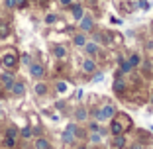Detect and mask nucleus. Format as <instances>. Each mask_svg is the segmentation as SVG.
Segmentation results:
<instances>
[{
    "instance_id": "f257e3e1",
    "label": "nucleus",
    "mask_w": 153,
    "mask_h": 149,
    "mask_svg": "<svg viewBox=\"0 0 153 149\" xmlns=\"http://www.w3.org/2000/svg\"><path fill=\"white\" fill-rule=\"evenodd\" d=\"M0 63H2L4 69H14L16 65H18V53H16V51H8V53H4L2 57H0Z\"/></svg>"
},
{
    "instance_id": "f03ea898",
    "label": "nucleus",
    "mask_w": 153,
    "mask_h": 149,
    "mask_svg": "<svg viewBox=\"0 0 153 149\" xmlns=\"http://www.w3.org/2000/svg\"><path fill=\"white\" fill-rule=\"evenodd\" d=\"M75 136H76V126L75 124H69L67 126V130L63 131V143H73L75 141Z\"/></svg>"
},
{
    "instance_id": "7ed1b4c3",
    "label": "nucleus",
    "mask_w": 153,
    "mask_h": 149,
    "mask_svg": "<svg viewBox=\"0 0 153 149\" xmlns=\"http://www.w3.org/2000/svg\"><path fill=\"white\" fill-rule=\"evenodd\" d=\"M43 67H41L39 63H30V75H32L33 79H41L43 77Z\"/></svg>"
},
{
    "instance_id": "20e7f679",
    "label": "nucleus",
    "mask_w": 153,
    "mask_h": 149,
    "mask_svg": "<svg viewBox=\"0 0 153 149\" xmlns=\"http://www.w3.org/2000/svg\"><path fill=\"white\" fill-rule=\"evenodd\" d=\"M100 114H102V120H112V118L116 116V108H114L112 104H106V106L100 110Z\"/></svg>"
},
{
    "instance_id": "39448f33",
    "label": "nucleus",
    "mask_w": 153,
    "mask_h": 149,
    "mask_svg": "<svg viewBox=\"0 0 153 149\" xmlns=\"http://www.w3.org/2000/svg\"><path fill=\"white\" fill-rule=\"evenodd\" d=\"M0 85L10 90V88H12V85H14V77L10 75V73H4V75H0Z\"/></svg>"
},
{
    "instance_id": "423d86ee",
    "label": "nucleus",
    "mask_w": 153,
    "mask_h": 149,
    "mask_svg": "<svg viewBox=\"0 0 153 149\" xmlns=\"http://www.w3.org/2000/svg\"><path fill=\"white\" fill-rule=\"evenodd\" d=\"M92 27H94L92 18H90V16H82V18H81V30H82V32H90Z\"/></svg>"
},
{
    "instance_id": "0eeeda50",
    "label": "nucleus",
    "mask_w": 153,
    "mask_h": 149,
    "mask_svg": "<svg viewBox=\"0 0 153 149\" xmlns=\"http://www.w3.org/2000/svg\"><path fill=\"white\" fill-rule=\"evenodd\" d=\"M12 94H16V96H24L26 94V86H24V82H16L14 81V85H12Z\"/></svg>"
},
{
    "instance_id": "6e6552de",
    "label": "nucleus",
    "mask_w": 153,
    "mask_h": 149,
    "mask_svg": "<svg viewBox=\"0 0 153 149\" xmlns=\"http://www.w3.org/2000/svg\"><path fill=\"white\" fill-rule=\"evenodd\" d=\"M110 130H112L114 136H120V133H124V128H122V124L118 122V120H112V126H110Z\"/></svg>"
},
{
    "instance_id": "1a4fd4ad",
    "label": "nucleus",
    "mask_w": 153,
    "mask_h": 149,
    "mask_svg": "<svg viewBox=\"0 0 153 149\" xmlns=\"http://www.w3.org/2000/svg\"><path fill=\"white\" fill-rule=\"evenodd\" d=\"M10 33V26L6 20H0V37H8Z\"/></svg>"
},
{
    "instance_id": "9d476101",
    "label": "nucleus",
    "mask_w": 153,
    "mask_h": 149,
    "mask_svg": "<svg viewBox=\"0 0 153 149\" xmlns=\"http://www.w3.org/2000/svg\"><path fill=\"white\" fill-rule=\"evenodd\" d=\"M71 6H73V18H75V20H81L82 14H85V12H82V6H79V4H71Z\"/></svg>"
},
{
    "instance_id": "9b49d317",
    "label": "nucleus",
    "mask_w": 153,
    "mask_h": 149,
    "mask_svg": "<svg viewBox=\"0 0 153 149\" xmlns=\"http://www.w3.org/2000/svg\"><path fill=\"white\" fill-rule=\"evenodd\" d=\"M82 69H85V73H94L96 65H94V61H92V59H86L85 63H82Z\"/></svg>"
},
{
    "instance_id": "f8f14e48",
    "label": "nucleus",
    "mask_w": 153,
    "mask_h": 149,
    "mask_svg": "<svg viewBox=\"0 0 153 149\" xmlns=\"http://www.w3.org/2000/svg\"><path fill=\"white\" fill-rule=\"evenodd\" d=\"M49 141L43 139V137H39V139H36V149H49Z\"/></svg>"
},
{
    "instance_id": "ddd939ff",
    "label": "nucleus",
    "mask_w": 153,
    "mask_h": 149,
    "mask_svg": "<svg viewBox=\"0 0 153 149\" xmlns=\"http://www.w3.org/2000/svg\"><path fill=\"white\" fill-rule=\"evenodd\" d=\"M53 53H55V57L61 59V57H65V55H67V49H65L63 45H55L53 47Z\"/></svg>"
},
{
    "instance_id": "4468645a",
    "label": "nucleus",
    "mask_w": 153,
    "mask_h": 149,
    "mask_svg": "<svg viewBox=\"0 0 153 149\" xmlns=\"http://www.w3.org/2000/svg\"><path fill=\"white\" fill-rule=\"evenodd\" d=\"M86 116H88V112H86V108H79L75 112V118L79 120V122H82V120H86Z\"/></svg>"
},
{
    "instance_id": "2eb2a0df",
    "label": "nucleus",
    "mask_w": 153,
    "mask_h": 149,
    "mask_svg": "<svg viewBox=\"0 0 153 149\" xmlns=\"http://www.w3.org/2000/svg\"><path fill=\"white\" fill-rule=\"evenodd\" d=\"M82 47H85V51H86L88 55H96V51H98V47H96V43H85Z\"/></svg>"
},
{
    "instance_id": "dca6fc26",
    "label": "nucleus",
    "mask_w": 153,
    "mask_h": 149,
    "mask_svg": "<svg viewBox=\"0 0 153 149\" xmlns=\"http://www.w3.org/2000/svg\"><path fill=\"white\" fill-rule=\"evenodd\" d=\"M124 145H126V139H124V136H122V133H120V136H116V139H114V147H116V149H122Z\"/></svg>"
},
{
    "instance_id": "f3484780",
    "label": "nucleus",
    "mask_w": 153,
    "mask_h": 149,
    "mask_svg": "<svg viewBox=\"0 0 153 149\" xmlns=\"http://www.w3.org/2000/svg\"><path fill=\"white\" fill-rule=\"evenodd\" d=\"M85 43H86V37H85V33H79V36H75V45L82 47Z\"/></svg>"
},
{
    "instance_id": "a211bd4d",
    "label": "nucleus",
    "mask_w": 153,
    "mask_h": 149,
    "mask_svg": "<svg viewBox=\"0 0 153 149\" xmlns=\"http://www.w3.org/2000/svg\"><path fill=\"white\" fill-rule=\"evenodd\" d=\"M124 88H126V86H124V81L116 79V81H114V92H124Z\"/></svg>"
},
{
    "instance_id": "6ab92c4d",
    "label": "nucleus",
    "mask_w": 153,
    "mask_h": 149,
    "mask_svg": "<svg viewBox=\"0 0 153 149\" xmlns=\"http://www.w3.org/2000/svg\"><path fill=\"white\" fill-rule=\"evenodd\" d=\"M120 61H122V73H130L131 69H134V67H131V63H130V61H124L122 57H120Z\"/></svg>"
},
{
    "instance_id": "aec40b11",
    "label": "nucleus",
    "mask_w": 153,
    "mask_h": 149,
    "mask_svg": "<svg viewBox=\"0 0 153 149\" xmlns=\"http://www.w3.org/2000/svg\"><path fill=\"white\" fill-rule=\"evenodd\" d=\"M45 92H47V86H45L43 85V82H37V85H36V94H45Z\"/></svg>"
},
{
    "instance_id": "412c9836",
    "label": "nucleus",
    "mask_w": 153,
    "mask_h": 149,
    "mask_svg": "<svg viewBox=\"0 0 153 149\" xmlns=\"http://www.w3.org/2000/svg\"><path fill=\"white\" fill-rule=\"evenodd\" d=\"M6 136L16 139V137H18V130H16V128H8V130H6Z\"/></svg>"
},
{
    "instance_id": "4be33fe9",
    "label": "nucleus",
    "mask_w": 153,
    "mask_h": 149,
    "mask_svg": "<svg viewBox=\"0 0 153 149\" xmlns=\"http://www.w3.org/2000/svg\"><path fill=\"white\" fill-rule=\"evenodd\" d=\"M128 61L131 63V67H135V65H140V55H135V53H134L130 59H128Z\"/></svg>"
},
{
    "instance_id": "5701e85b",
    "label": "nucleus",
    "mask_w": 153,
    "mask_h": 149,
    "mask_svg": "<svg viewBox=\"0 0 153 149\" xmlns=\"http://www.w3.org/2000/svg\"><path fill=\"white\" fill-rule=\"evenodd\" d=\"M4 145H6V147H14V145H16V139H14V137H8V136H6Z\"/></svg>"
},
{
    "instance_id": "b1692460",
    "label": "nucleus",
    "mask_w": 153,
    "mask_h": 149,
    "mask_svg": "<svg viewBox=\"0 0 153 149\" xmlns=\"http://www.w3.org/2000/svg\"><path fill=\"white\" fill-rule=\"evenodd\" d=\"M32 133H33L32 128H24V130H22V137H26V139H27V137H32Z\"/></svg>"
},
{
    "instance_id": "393cba45",
    "label": "nucleus",
    "mask_w": 153,
    "mask_h": 149,
    "mask_svg": "<svg viewBox=\"0 0 153 149\" xmlns=\"http://www.w3.org/2000/svg\"><path fill=\"white\" fill-rule=\"evenodd\" d=\"M45 22H47V24H55V22H57V16H55V14H47Z\"/></svg>"
},
{
    "instance_id": "a878e982",
    "label": "nucleus",
    "mask_w": 153,
    "mask_h": 149,
    "mask_svg": "<svg viewBox=\"0 0 153 149\" xmlns=\"http://www.w3.org/2000/svg\"><path fill=\"white\" fill-rule=\"evenodd\" d=\"M57 90L65 92V90H67V82H57Z\"/></svg>"
},
{
    "instance_id": "bb28decb",
    "label": "nucleus",
    "mask_w": 153,
    "mask_h": 149,
    "mask_svg": "<svg viewBox=\"0 0 153 149\" xmlns=\"http://www.w3.org/2000/svg\"><path fill=\"white\" fill-rule=\"evenodd\" d=\"M27 0H16V8H26Z\"/></svg>"
},
{
    "instance_id": "cd10ccee",
    "label": "nucleus",
    "mask_w": 153,
    "mask_h": 149,
    "mask_svg": "<svg viewBox=\"0 0 153 149\" xmlns=\"http://www.w3.org/2000/svg\"><path fill=\"white\" fill-rule=\"evenodd\" d=\"M137 6H140L141 10H147V8H149V4L145 2V0H140V2H137Z\"/></svg>"
},
{
    "instance_id": "c85d7f7f",
    "label": "nucleus",
    "mask_w": 153,
    "mask_h": 149,
    "mask_svg": "<svg viewBox=\"0 0 153 149\" xmlns=\"http://www.w3.org/2000/svg\"><path fill=\"white\" fill-rule=\"evenodd\" d=\"M6 8H16V0H6Z\"/></svg>"
},
{
    "instance_id": "c756f323",
    "label": "nucleus",
    "mask_w": 153,
    "mask_h": 149,
    "mask_svg": "<svg viewBox=\"0 0 153 149\" xmlns=\"http://www.w3.org/2000/svg\"><path fill=\"white\" fill-rule=\"evenodd\" d=\"M22 61H24L26 65H30V63H32V61H30V55H24V59H22Z\"/></svg>"
},
{
    "instance_id": "7c9ffc66",
    "label": "nucleus",
    "mask_w": 153,
    "mask_h": 149,
    "mask_svg": "<svg viewBox=\"0 0 153 149\" xmlns=\"http://www.w3.org/2000/svg\"><path fill=\"white\" fill-rule=\"evenodd\" d=\"M59 2H61L63 6H71V0H59Z\"/></svg>"
},
{
    "instance_id": "2f4dec72",
    "label": "nucleus",
    "mask_w": 153,
    "mask_h": 149,
    "mask_svg": "<svg viewBox=\"0 0 153 149\" xmlns=\"http://www.w3.org/2000/svg\"><path fill=\"white\" fill-rule=\"evenodd\" d=\"M131 149H141V147H140V145H131Z\"/></svg>"
},
{
    "instance_id": "473e14b6",
    "label": "nucleus",
    "mask_w": 153,
    "mask_h": 149,
    "mask_svg": "<svg viewBox=\"0 0 153 149\" xmlns=\"http://www.w3.org/2000/svg\"><path fill=\"white\" fill-rule=\"evenodd\" d=\"M76 149H86V145H81V147H76Z\"/></svg>"
},
{
    "instance_id": "72a5a7b5",
    "label": "nucleus",
    "mask_w": 153,
    "mask_h": 149,
    "mask_svg": "<svg viewBox=\"0 0 153 149\" xmlns=\"http://www.w3.org/2000/svg\"><path fill=\"white\" fill-rule=\"evenodd\" d=\"M0 94H2V85H0Z\"/></svg>"
},
{
    "instance_id": "f704fd0d",
    "label": "nucleus",
    "mask_w": 153,
    "mask_h": 149,
    "mask_svg": "<svg viewBox=\"0 0 153 149\" xmlns=\"http://www.w3.org/2000/svg\"><path fill=\"white\" fill-rule=\"evenodd\" d=\"M39 2H47V0H39Z\"/></svg>"
},
{
    "instance_id": "c9c22d12",
    "label": "nucleus",
    "mask_w": 153,
    "mask_h": 149,
    "mask_svg": "<svg viewBox=\"0 0 153 149\" xmlns=\"http://www.w3.org/2000/svg\"><path fill=\"white\" fill-rule=\"evenodd\" d=\"M151 131H153V128H151Z\"/></svg>"
}]
</instances>
